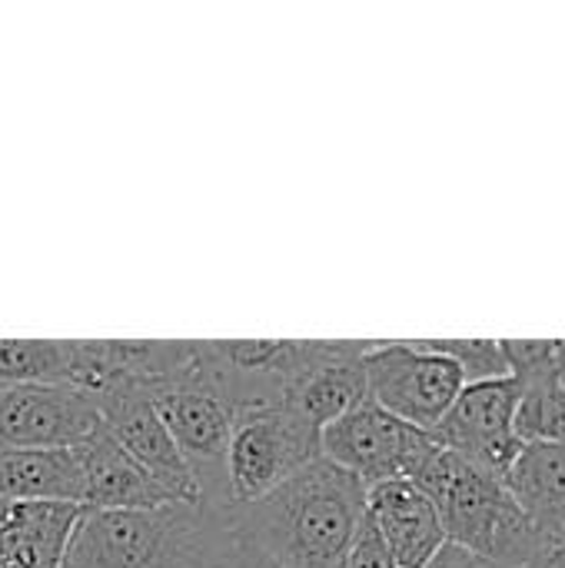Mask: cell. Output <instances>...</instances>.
<instances>
[{"label": "cell", "mask_w": 565, "mask_h": 568, "mask_svg": "<svg viewBox=\"0 0 565 568\" xmlns=\"http://www.w3.org/2000/svg\"><path fill=\"white\" fill-rule=\"evenodd\" d=\"M103 429L137 459V466L173 499V503H203L200 483L186 459L180 456L176 443L170 439L160 413L153 409L150 393L123 389L113 396L97 399Z\"/></svg>", "instance_id": "11"}, {"label": "cell", "mask_w": 565, "mask_h": 568, "mask_svg": "<svg viewBox=\"0 0 565 568\" xmlns=\"http://www.w3.org/2000/svg\"><path fill=\"white\" fill-rule=\"evenodd\" d=\"M559 568H565V552H563V562H559Z\"/></svg>", "instance_id": "25"}, {"label": "cell", "mask_w": 565, "mask_h": 568, "mask_svg": "<svg viewBox=\"0 0 565 568\" xmlns=\"http://www.w3.org/2000/svg\"><path fill=\"white\" fill-rule=\"evenodd\" d=\"M565 552V549H563ZM559 562H563V559H559ZM559 562H556V566H539V568H559Z\"/></svg>", "instance_id": "23"}, {"label": "cell", "mask_w": 565, "mask_h": 568, "mask_svg": "<svg viewBox=\"0 0 565 568\" xmlns=\"http://www.w3.org/2000/svg\"><path fill=\"white\" fill-rule=\"evenodd\" d=\"M103 426L93 396L50 383H0L3 449H77Z\"/></svg>", "instance_id": "9"}, {"label": "cell", "mask_w": 565, "mask_h": 568, "mask_svg": "<svg viewBox=\"0 0 565 568\" xmlns=\"http://www.w3.org/2000/svg\"><path fill=\"white\" fill-rule=\"evenodd\" d=\"M83 506L7 503L0 516V568H63Z\"/></svg>", "instance_id": "14"}, {"label": "cell", "mask_w": 565, "mask_h": 568, "mask_svg": "<svg viewBox=\"0 0 565 568\" xmlns=\"http://www.w3.org/2000/svg\"><path fill=\"white\" fill-rule=\"evenodd\" d=\"M436 446L433 433L390 416L373 399H363L356 409L320 429V456L360 479L366 489L393 479H413Z\"/></svg>", "instance_id": "6"}, {"label": "cell", "mask_w": 565, "mask_h": 568, "mask_svg": "<svg viewBox=\"0 0 565 568\" xmlns=\"http://www.w3.org/2000/svg\"><path fill=\"white\" fill-rule=\"evenodd\" d=\"M516 406L519 386L513 376L463 386V393L456 396L446 419L433 429V436L443 449L503 479L526 446L516 436Z\"/></svg>", "instance_id": "8"}, {"label": "cell", "mask_w": 565, "mask_h": 568, "mask_svg": "<svg viewBox=\"0 0 565 568\" xmlns=\"http://www.w3.org/2000/svg\"><path fill=\"white\" fill-rule=\"evenodd\" d=\"M366 523L396 568H423L446 546L440 513L413 479H393L366 489Z\"/></svg>", "instance_id": "12"}, {"label": "cell", "mask_w": 565, "mask_h": 568, "mask_svg": "<svg viewBox=\"0 0 565 568\" xmlns=\"http://www.w3.org/2000/svg\"><path fill=\"white\" fill-rule=\"evenodd\" d=\"M503 486L543 536L565 546V446L526 443Z\"/></svg>", "instance_id": "15"}, {"label": "cell", "mask_w": 565, "mask_h": 568, "mask_svg": "<svg viewBox=\"0 0 565 568\" xmlns=\"http://www.w3.org/2000/svg\"><path fill=\"white\" fill-rule=\"evenodd\" d=\"M340 568H396V562L390 559V552L383 549L380 536L373 532V526L366 523L360 539L353 542V549L346 552L343 566Z\"/></svg>", "instance_id": "19"}, {"label": "cell", "mask_w": 565, "mask_h": 568, "mask_svg": "<svg viewBox=\"0 0 565 568\" xmlns=\"http://www.w3.org/2000/svg\"><path fill=\"white\" fill-rule=\"evenodd\" d=\"M563 549H565V546H563Z\"/></svg>", "instance_id": "26"}, {"label": "cell", "mask_w": 565, "mask_h": 568, "mask_svg": "<svg viewBox=\"0 0 565 568\" xmlns=\"http://www.w3.org/2000/svg\"><path fill=\"white\" fill-rule=\"evenodd\" d=\"M3 509H7V503H0V516H3Z\"/></svg>", "instance_id": "24"}, {"label": "cell", "mask_w": 565, "mask_h": 568, "mask_svg": "<svg viewBox=\"0 0 565 568\" xmlns=\"http://www.w3.org/2000/svg\"><path fill=\"white\" fill-rule=\"evenodd\" d=\"M423 568H493L490 562H483L480 556H473V552H466V549H460V546H453V542H446L430 562Z\"/></svg>", "instance_id": "20"}, {"label": "cell", "mask_w": 565, "mask_h": 568, "mask_svg": "<svg viewBox=\"0 0 565 568\" xmlns=\"http://www.w3.org/2000/svg\"><path fill=\"white\" fill-rule=\"evenodd\" d=\"M366 526V486L323 456L270 496L233 506L236 542L293 568H340Z\"/></svg>", "instance_id": "1"}, {"label": "cell", "mask_w": 565, "mask_h": 568, "mask_svg": "<svg viewBox=\"0 0 565 568\" xmlns=\"http://www.w3.org/2000/svg\"><path fill=\"white\" fill-rule=\"evenodd\" d=\"M556 383L565 389V339H556Z\"/></svg>", "instance_id": "22"}, {"label": "cell", "mask_w": 565, "mask_h": 568, "mask_svg": "<svg viewBox=\"0 0 565 568\" xmlns=\"http://www.w3.org/2000/svg\"><path fill=\"white\" fill-rule=\"evenodd\" d=\"M363 369L366 399L423 433H433L446 419L466 386L456 363L426 349L420 339L373 343L363 356Z\"/></svg>", "instance_id": "5"}, {"label": "cell", "mask_w": 565, "mask_h": 568, "mask_svg": "<svg viewBox=\"0 0 565 568\" xmlns=\"http://www.w3.org/2000/svg\"><path fill=\"white\" fill-rule=\"evenodd\" d=\"M370 346L363 339H296L283 406L316 429L356 409L366 399L363 356Z\"/></svg>", "instance_id": "10"}, {"label": "cell", "mask_w": 565, "mask_h": 568, "mask_svg": "<svg viewBox=\"0 0 565 568\" xmlns=\"http://www.w3.org/2000/svg\"><path fill=\"white\" fill-rule=\"evenodd\" d=\"M73 453L83 476V509L120 513V509H157L173 503L103 426L90 439H83Z\"/></svg>", "instance_id": "13"}, {"label": "cell", "mask_w": 565, "mask_h": 568, "mask_svg": "<svg viewBox=\"0 0 565 568\" xmlns=\"http://www.w3.org/2000/svg\"><path fill=\"white\" fill-rule=\"evenodd\" d=\"M233 506L167 503L157 509L80 513L63 568H230Z\"/></svg>", "instance_id": "2"}, {"label": "cell", "mask_w": 565, "mask_h": 568, "mask_svg": "<svg viewBox=\"0 0 565 568\" xmlns=\"http://www.w3.org/2000/svg\"><path fill=\"white\" fill-rule=\"evenodd\" d=\"M413 483L436 506L446 542L480 556L493 568H539L563 559V546L523 516L503 479L470 459L436 446Z\"/></svg>", "instance_id": "3"}, {"label": "cell", "mask_w": 565, "mask_h": 568, "mask_svg": "<svg viewBox=\"0 0 565 568\" xmlns=\"http://www.w3.org/2000/svg\"><path fill=\"white\" fill-rule=\"evenodd\" d=\"M420 343L426 349L446 356L450 363H456V369H460L466 386L509 376L503 339H420Z\"/></svg>", "instance_id": "18"}, {"label": "cell", "mask_w": 565, "mask_h": 568, "mask_svg": "<svg viewBox=\"0 0 565 568\" xmlns=\"http://www.w3.org/2000/svg\"><path fill=\"white\" fill-rule=\"evenodd\" d=\"M230 568H293V566L276 562V559H270L266 552H260V549H253V546H246V542H236V552H233V559H230Z\"/></svg>", "instance_id": "21"}, {"label": "cell", "mask_w": 565, "mask_h": 568, "mask_svg": "<svg viewBox=\"0 0 565 568\" xmlns=\"http://www.w3.org/2000/svg\"><path fill=\"white\" fill-rule=\"evenodd\" d=\"M73 339H0V383L70 386Z\"/></svg>", "instance_id": "17"}, {"label": "cell", "mask_w": 565, "mask_h": 568, "mask_svg": "<svg viewBox=\"0 0 565 568\" xmlns=\"http://www.w3.org/2000/svg\"><path fill=\"white\" fill-rule=\"evenodd\" d=\"M150 399L170 439L176 443L180 456L193 469L203 503L233 506L226 489V449H230L233 416L196 376V359L190 373L150 389Z\"/></svg>", "instance_id": "7"}, {"label": "cell", "mask_w": 565, "mask_h": 568, "mask_svg": "<svg viewBox=\"0 0 565 568\" xmlns=\"http://www.w3.org/2000/svg\"><path fill=\"white\" fill-rule=\"evenodd\" d=\"M0 503H73L83 506V476L73 449H3Z\"/></svg>", "instance_id": "16"}, {"label": "cell", "mask_w": 565, "mask_h": 568, "mask_svg": "<svg viewBox=\"0 0 565 568\" xmlns=\"http://www.w3.org/2000/svg\"><path fill=\"white\" fill-rule=\"evenodd\" d=\"M320 459V429L286 406L233 413L226 489L233 506H250Z\"/></svg>", "instance_id": "4"}]
</instances>
